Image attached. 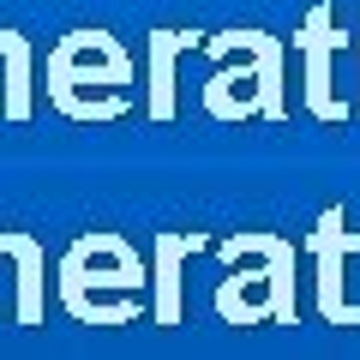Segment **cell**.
<instances>
[{"label": "cell", "mask_w": 360, "mask_h": 360, "mask_svg": "<svg viewBox=\"0 0 360 360\" xmlns=\"http://www.w3.org/2000/svg\"><path fill=\"white\" fill-rule=\"evenodd\" d=\"M342 42L348 37L336 30V6L330 0H312L300 30H295V49H300V72H307V115L324 120V127L354 115V103L336 90V54H342Z\"/></svg>", "instance_id": "5b68a950"}, {"label": "cell", "mask_w": 360, "mask_h": 360, "mask_svg": "<svg viewBox=\"0 0 360 360\" xmlns=\"http://www.w3.org/2000/svg\"><path fill=\"white\" fill-rule=\"evenodd\" d=\"M205 246V234H156V319H174L180 307V264Z\"/></svg>", "instance_id": "9c48e42d"}, {"label": "cell", "mask_w": 360, "mask_h": 360, "mask_svg": "<svg viewBox=\"0 0 360 360\" xmlns=\"http://www.w3.org/2000/svg\"><path fill=\"white\" fill-rule=\"evenodd\" d=\"M312 252H319V300H324V312H330V319H348V307H342V252H348L342 210H324L319 217Z\"/></svg>", "instance_id": "52a82bcc"}, {"label": "cell", "mask_w": 360, "mask_h": 360, "mask_svg": "<svg viewBox=\"0 0 360 360\" xmlns=\"http://www.w3.org/2000/svg\"><path fill=\"white\" fill-rule=\"evenodd\" d=\"M30 60H37L30 37H25V30H6V25H0V72H6V120H30V108H37V84H30Z\"/></svg>", "instance_id": "ba28073f"}, {"label": "cell", "mask_w": 360, "mask_h": 360, "mask_svg": "<svg viewBox=\"0 0 360 360\" xmlns=\"http://www.w3.org/2000/svg\"><path fill=\"white\" fill-rule=\"evenodd\" d=\"M193 49H205V30H150L144 37V115L156 127H168L180 115L174 66H180V54H193Z\"/></svg>", "instance_id": "8992f818"}, {"label": "cell", "mask_w": 360, "mask_h": 360, "mask_svg": "<svg viewBox=\"0 0 360 360\" xmlns=\"http://www.w3.org/2000/svg\"><path fill=\"white\" fill-rule=\"evenodd\" d=\"M222 258H252L246 276H229L217 295V307L229 319H252V312H295V295H288V276H295V246L276 240V234H234L222 240Z\"/></svg>", "instance_id": "277c9868"}, {"label": "cell", "mask_w": 360, "mask_h": 360, "mask_svg": "<svg viewBox=\"0 0 360 360\" xmlns=\"http://www.w3.org/2000/svg\"><path fill=\"white\" fill-rule=\"evenodd\" d=\"M139 288H144V264L120 234H84L60 258V295L78 319L127 324L139 312Z\"/></svg>", "instance_id": "3957f363"}, {"label": "cell", "mask_w": 360, "mask_h": 360, "mask_svg": "<svg viewBox=\"0 0 360 360\" xmlns=\"http://www.w3.org/2000/svg\"><path fill=\"white\" fill-rule=\"evenodd\" d=\"M210 54V84H205V115L210 120H288V49L258 25H234L205 37Z\"/></svg>", "instance_id": "7a4b0ae2"}, {"label": "cell", "mask_w": 360, "mask_h": 360, "mask_svg": "<svg viewBox=\"0 0 360 360\" xmlns=\"http://www.w3.org/2000/svg\"><path fill=\"white\" fill-rule=\"evenodd\" d=\"M132 54L115 30L78 25L49 49V103L78 127H108L132 115Z\"/></svg>", "instance_id": "6da1fadb"}, {"label": "cell", "mask_w": 360, "mask_h": 360, "mask_svg": "<svg viewBox=\"0 0 360 360\" xmlns=\"http://www.w3.org/2000/svg\"><path fill=\"white\" fill-rule=\"evenodd\" d=\"M354 60H360V37H354ZM354 120H360V78H354Z\"/></svg>", "instance_id": "30bf717a"}]
</instances>
